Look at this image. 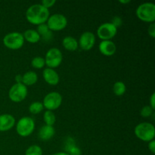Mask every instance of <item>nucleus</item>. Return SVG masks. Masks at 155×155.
I'll use <instances>...</instances> for the list:
<instances>
[{
	"instance_id": "obj_1",
	"label": "nucleus",
	"mask_w": 155,
	"mask_h": 155,
	"mask_svg": "<svg viewBox=\"0 0 155 155\" xmlns=\"http://www.w3.org/2000/svg\"><path fill=\"white\" fill-rule=\"evenodd\" d=\"M49 16V10L40 3L32 5L26 12V18L27 21L37 26L46 23Z\"/></svg>"
},
{
	"instance_id": "obj_2",
	"label": "nucleus",
	"mask_w": 155,
	"mask_h": 155,
	"mask_svg": "<svg viewBox=\"0 0 155 155\" xmlns=\"http://www.w3.org/2000/svg\"><path fill=\"white\" fill-rule=\"evenodd\" d=\"M134 133L140 140L149 142L154 139L155 129L151 123H141L135 127Z\"/></svg>"
},
{
	"instance_id": "obj_3",
	"label": "nucleus",
	"mask_w": 155,
	"mask_h": 155,
	"mask_svg": "<svg viewBox=\"0 0 155 155\" xmlns=\"http://www.w3.org/2000/svg\"><path fill=\"white\" fill-rule=\"evenodd\" d=\"M136 16L141 21L154 23L155 21V5L153 2H145L139 5L136 9Z\"/></svg>"
},
{
	"instance_id": "obj_4",
	"label": "nucleus",
	"mask_w": 155,
	"mask_h": 155,
	"mask_svg": "<svg viewBox=\"0 0 155 155\" xmlns=\"http://www.w3.org/2000/svg\"><path fill=\"white\" fill-rule=\"evenodd\" d=\"M35 122L30 117H23L16 124L17 133L21 137H27L33 133Z\"/></svg>"
},
{
	"instance_id": "obj_5",
	"label": "nucleus",
	"mask_w": 155,
	"mask_h": 155,
	"mask_svg": "<svg viewBox=\"0 0 155 155\" xmlns=\"http://www.w3.org/2000/svg\"><path fill=\"white\" fill-rule=\"evenodd\" d=\"M3 44L5 46L12 50L19 49L24 44V36L19 32L9 33L3 38Z\"/></svg>"
},
{
	"instance_id": "obj_6",
	"label": "nucleus",
	"mask_w": 155,
	"mask_h": 155,
	"mask_svg": "<svg viewBox=\"0 0 155 155\" xmlns=\"http://www.w3.org/2000/svg\"><path fill=\"white\" fill-rule=\"evenodd\" d=\"M44 59H45V65L48 68L54 69L60 66L63 60V54L58 48H51L47 51Z\"/></svg>"
},
{
	"instance_id": "obj_7",
	"label": "nucleus",
	"mask_w": 155,
	"mask_h": 155,
	"mask_svg": "<svg viewBox=\"0 0 155 155\" xmlns=\"http://www.w3.org/2000/svg\"><path fill=\"white\" fill-rule=\"evenodd\" d=\"M46 24L51 31H60L68 25V19L62 14H54L48 17Z\"/></svg>"
},
{
	"instance_id": "obj_8",
	"label": "nucleus",
	"mask_w": 155,
	"mask_h": 155,
	"mask_svg": "<svg viewBox=\"0 0 155 155\" xmlns=\"http://www.w3.org/2000/svg\"><path fill=\"white\" fill-rule=\"evenodd\" d=\"M27 87L23 83H15L8 91V97L11 101L14 102H21L27 96Z\"/></svg>"
},
{
	"instance_id": "obj_9",
	"label": "nucleus",
	"mask_w": 155,
	"mask_h": 155,
	"mask_svg": "<svg viewBox=\"0 0 155 155\" xmlns=\"http://www.w3.org/2000/svg\"><path fill=\"white\" fill-rule=\"evenodd\" d=\"M61 103L62 96L58 92H51L48 93L44 97L42 101L44 108H46L47 110H51V111L58 108Z\"/></svg>"
},
{
	"instance_id": "obj_10",
	"label": "nucleus",
	"mask_w": 155,
	"mask_h": 155,
	"mask_svg": "<svg viewBox=\"0 0 155 155\" xmlns=\"http://www.w3.org/2000/svg\"><path fill=\"white\" fill-rule=\"evenodd\" d=\"M117 33V28L110 22L104 23L98 27L97 36L101 40H110Z\"/></svg>"
},
{
	"instance_id": "obj_11",
	"label": "nucleus",
	"mask_w": 155,
	"mask_h": 155,
	"mask_svg": "<svg viewBox=\"0 0 155 155\" xmlns=\"http://www.w3.org/2000/svg\"><path fill=\"white\" fill-rule=\"evenodd\" d=\"M95 43V36L93 33L89 31L84 32L80 36L78 41V45L80 48L85 51L91 50Z\"/></svg>"
},
{
	"instance_id": "obj_12",
	"label": "nucleus",
	"mask_w": 155,
	"mask_h": 155,
	"mask_svg": "<svg viewBox=\"0 0 155 155\" xmlns=\"http://www.w3.org/2000/svg\"><path fill=\"white\" fill-rule=\"evenodd\" d=\"M100 52L104 56H112L117 51V46L111 40H103L98 45Z\"/></svg>"
},
{
	"instance_id": "obj_13",
	"label": "nucleus",
	"mask_w": 155,
	"mask_h": 155,
	"mask_svg": "<svg viewBox=\"0 0 155 155\" xmlns=\"http://www.w3.org/2000/svg\"><path fill=\"white\" fill-rule=\"evenodd\" d=\"M15 125V118L9 114L0 115V132L10 130Z\"/></svg>"
},
{
	"instance_id": "obj_14",
	"label": "nucleus",
	"mask_w": 155,
	"mask_h": 155,
	"mask_svg": "<svg viewBox=\"0 0 155 155\" xmlns=\"http://www.w3.org/2000/svg\"><path fill=\"white\" fill-rule=\"evenodd\" d=\"M42 77H43L44 80L48 84L51 85V86H56L58 84L59 80H60L58 74L51 68H45L42 72Z\"/></svg>"
},
{
	"instance_id": "obj_15",
	"label": "nucleus",
	"mask_w": 155,
	"mask_h": 155,
	"mask_svg": "<svg viewBox=\"0 0 155 155\" xmlns=\"http://www.w3.org/2000/svg\"><path fill=\"white\" fill-rule=\"evenodd\" d=\"M55 134V130L52 126L44 125L39 130L38 137L42 141H48Z\"/></svg>"
},
{
	"instance_id": "obj_16",
	"label": "nucleus",
	"mask_w": 155,
	"mask_h": 155,
	"mask_svg": "<svg viewBox=\"0 0 155 155\" xmlns=\"http://www.w3.org/2000/svg\"><path fill=\"white\" fill-rule=\"evenodd\" d=\"M62 45L68 51H74L78 48V41L74 37L71 36H67L62 40Z\"/></svg>"
},
{
	"instance_id": "obj_17",
	"label": "nucleus",
	"mask_w": 155,
	"mask_h": 155,
	"mask_svg": "<svg viewBox=\"0 0 155 155\" xmlns=\"http://www.w3.org/2000/svg\"><path fill=\"white\" fill-rule=\"evenodd\" d=\"M37 80L38 75L34 71H28L22 76V83L27 87L34 85Z\"/></svg>"
},
{
	"instance_id": "obj_18",
	"label": "nucleus",
	"mask_w": 155,
	"mask_h": 155,
	"mask_svg": "<svg viewBox=\"0 0 155 155\" xmlns=\"http://www.w3.org/2000/svg\"><path fill=\"white\" fill-rule=\"evenodd\" d=\"M36 31L39 33V34L40 35L41 37H42L45 41H49L52 39V31H51V30L48 29L46 23L38 25L37 30H36Z\"/></svg>"
},
{
	"instance_id": "obj_19",
	"label": "nucleus",
	"mask_w": 155,
	"mask_h": 155,
	"mask_svg": "<svg viewBox=\"0 0 155 155\" xmlns=\"http://www.w3.org/2000/svg\"><path fill=\"white\" fill-rule=\"evenodd\" d=\"M23 36H24V40H27L30 43H36L41 39V36L39 34V33L36 30H33V29L26 30Z\"/></svg>"
},
{
	"instance_id": "obj_20",
	"label": "nucleus",
	"mask_w": 155,
	"mask_h": 155,
	"mask_svg": "<svg viewBox=\"0 0 155 155\" xmlns=\"http://www.w3.org/2000/svg\"><path fill=\"white\" fill-rule=\"evenodd\" d=\"M127 91V86L125 83L122 81H117L114 84L113 92L117 96H121L124 95Z\"/></svg>"
},
{
	"instance_id": "obj_21",
	"label": "nucleus",
	"mask_w": 155,
	"mask_h": 155,
	"mask_svg": "<svg viewBox=\"0 0 155 155\" xmlns=\"http://www.w3.org/2000/svg\"><path fill=\"white\" fill-rule=\"evenodd\" d=\"M43 120L45 125L52 126L53 127V125H54V123H55L56 121L55 115H54V114L53 113V111L46 110V111L44 113Z\"/></svg>"
},
{
	"instance_id": "obj_22",
	"label": "nucleus",
	"mask_w": 155,
	"mask_h": 155,
	"mask_svg": "<svg viewBox=\"0 0 155 155\" xmlns=\"http://www.w3.org/2000/svg\"><path fill=\"white\" fill-rule=\"evenodd\" d=\"M44 109V106L42 102L40 101H34L30 104L29 107V111L33 114H38L40 112H42Z\"/></svg>"
},
{
	"instance_id": "obj_23",
	"label": "nucleus",
	"mask_w": 155,
	"mask_h": 155,
	"mask_svg": "<svg viewBox=\"0 0 155 155\" xmlns=\"http://www.w3.org/2000/svg\"><path fill=\"white\" fill-rule=\"evenodd\" d=\"M25 155H42V149L37 145H30L26 150Z\"/></svg>"
},
{
	"instance_id": "obj_24",
	"label": "nucleus",
	"mask_w": 155,
	"mask_h": 155,
	"mask_svg": "<svg viewBox=\"0 0 155 155\" xmlns=\"http://www.w3.org/2000/svg\"><path fill=\"white\" fill-rule=\"evenodd\" d=\"M31 65L33 68H36V69H42L45 65V59L39 56L33 58L31 61Z\"/></svg>"
},
{
	"instance_id": "obj_25",
	"label": "nucleus",
	"mask_w": 155,
	"mask_h": 155,
	"mask_svg": "<svg viewBox=\"0 0 155 155\" xmlns=\"http://www.w3.org/2000/svg\"><path fill=\"white\" fill-rule=\"evenodd\" d=\"M153 112L154 110L149 105H146L142 107L140 111V114L143 117H149L153 114Z\"/></svg>"
},
{
	"instance_id": "obj_26",
	"label": "nucleus",
	"mask_w": 155,
	"mask_h": 155,
	"mask_svg": "<svg viewBox=\"0 0 155 155\" xmlns=\"http://www.w3.org/2000/svg\"><path fill=\"white\" fill-rule=\"evenodd\" d=\"M68 148V154L70 155H80L81 154V151L79 148L76 147L75 145H69Z\"/></svg>"
},
{
	"instance_id": "obj_27",
	"label": "nucleus",
	"mask_w": 155,
	"mask_h": 155,
	"mask_svg": "<svg viewBox=\"0 0 155 155\" xmlns=\"http://www.w3.org/2000/svg\"><path fill=\"white\" fill-rule=\"evenodd\" d=\"M110 23H111L114 26H115L117 28H118V27H120L123 24V20L120 17L115 16L112 18L111 22Z\"/></svg>"
},
{
	"instance_id": "obj_28",
	"label": "nucleus",
	"mask_w": 155,
	"mask_h": 155,
	"mask_svg": "<svg viewBox=\"0 0 155 155\" xmlns=\"http://www.w3.org/2000/svg\"><path fill=\"white\" fill-rule=\"evenodd\" d=\"M56 3V0H42L40 4L42 5H43L44 7L46 8H49L54 6V5Z\"/></svg>"
},
{
	"instance_id": "obj_29",
	"label": "nucleus",
	"mask_w": 155,
	"mask_h": 155,
	"mask_svg": "<svg viewBox=\"0 0 155 155\" xmlns=\"http://www.w3.org/2000/svg\"><path fill=\"white\" fill-rule=\"evenodd\" d=\"M148 34L151 38L155 37V23H151V24L148 27Z\"/></svg>"
},
{
	"instance_id": "obj_30",
	"label": "nucleus",
	"mask_w": 155,
	"mask_h": 155,
	"mask_svg": "<svg viewBox=\"0 0 155 155\" xmlns=\"http://www.w3.org/2000/svg\"><path fill=\"white\" fill-rule=\"evenodd\" d=\"M149 101H150L149 106L154 110H155V93L154 92H153L152 95H151V97H150Z\"/></svg>"
},
{
	"instance_id": "obj_31",
	"label": "nucleus",
	"mask_w": 155,
	"mask_h": 155,
	"mask_svg": "<svg viewBox=\"0 0 155 155\" xmlns=\"http://www.w3.org/2000/svg\"><path fill=\"white\" fill-rule=\"evenodd\" d=\"M148 149L150 150L152 154H154L155 153V141L154 140L151 141V142H148Z\"/></svg>"
},
{
	"instance_id": "obj_32",
	"label": "nucleus",
	"mask_w": 155,
	"mask_h": 155,
	"mask_svg": "<svg viewBox=\"0 0 155 155\" xmlns=\"http://www.w3.org/2000/svg\"><path fill=\"white\" fill-rule=\"evenodd\" d=\"M15 81H16V83H22V75H17L15 77Z\"/></svg>"
},
{
	"instance_id": "obj_33",
	"label": "nucleus",
	"mask_w": 155,
	"mask_h": 155,
	"mask_svg": "<svg viewBox=\"0 0 155 155\" xmlns=\"http://www.w3.org/2000/svg\"><path fill=\"white\" fill-rule=\"evenodd\" d=\"M51 155H70L68 152H64V151H60V152L54 153V154Z\"/></svg>"
},
{
	"instance_id": "obj_34",
	"label": "nucleus",
	"mask_w": 155,
	"mask_h": 155,
	"mask_svg": "<svg viewBox=\"0 0 155 155\" xmlns=\"http://www.w3.org/2000/svg\"><path fill=\"white\" fill-rule=\"evenodd\" d=\"M119 2L122 4H128L130 2V0H119Z\"/></svg>"
}]
</instances>
